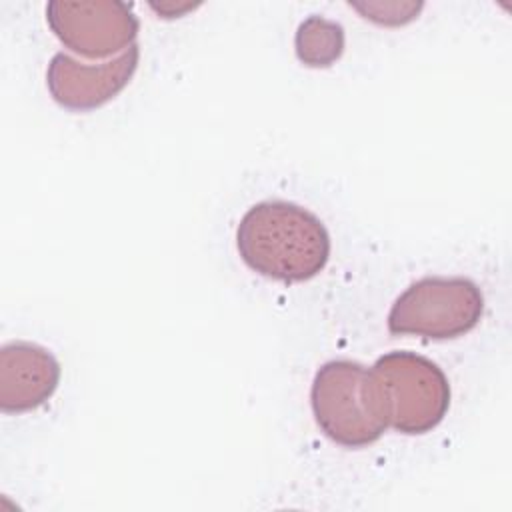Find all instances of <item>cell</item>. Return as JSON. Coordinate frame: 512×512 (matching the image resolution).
<instances>
[{
	"instance_id": "cell-1",
	"label": "cell",
	"mask_w": 512,
	"mask_h": 512,
	"mask_svg": "<svg viewBox=\"0 0 512 512\" xmlns=\"http://www.w3.org/2000/svg\"><path fill=\"white\" fill-rule=\"evenodd\" d=\"M242 262L256 274L278 282H306L330 258V234L308 208L286 200L250 206L236 228Z\"/></svg>"
},
{
	"instance_id": "cell-2",
	"label": "cell",
	"mask_w": 512,
	"mask_h": 512,
	"mask_svg": "<svg viewBox=\"0 0 512 512\" xmlns=\"http://www.w3.org/2000/svg\"><path fill=\"white\" fill-rule=\"evenodd\" d=\"M372 398L386 426L400 434L432 432L450 408V384L442 368L410 350L382 354L368 370Z\"/></svg>"
},
{
	"instance_id": "cell-3",
	"label": "cell",
	"mask_w": 512,
	"mask_h": 512,
	"mask_svg": "<svg viewBox=\"0 0 512 512\" xmlns=\"http://www.w3.org/2000/svg\"><path fill=\"white\" fill-rule=\"evenodd\" d=\"M484 314V294L464 276H424L412 282L388 312L394 336L452 340L474 330Z\"/></svg>"
},
{
	"instance_id": "cell-4",
	"label": "cell",
	"mask_w": 512,
	"mask_h": 512,
	"mask_svg": "<svg viewBox=\"0 0 512 512\" xmlns=\"http://www.w3.org/2000/svg\"><path fill=\"white\" fill-rule=\"evenodd\" d=\"M312 414L326 438L344 448L374 444L388 428L372 398L368 368L354 360H328L312 380Z\"/></svg>"
},
{
	"instance_id": "cell-5",
	"label": "cell",
	"mask_w": 512,
	"mask_h": 512,
	"mask_svg": "<svg viewBox=\"0 0 512 512\" xmlns=\"http://www.w3.org/2000/svg\"><path fill=\"white\" fill-rule=\"evenodd\" d=\"M46 22L54 36L84 58H110L136 44L140 22L122 0H50Z\"/></svg>"
},
{
	"instance_id": "cell-6",
	"label": "cell",
	"mask_w": 512,
	"mask_h": 512,
	"mask_svg": "<svg viewBox=\"0 0 512 512\" xmlns=\"http://www.w3.org/2000/svg\"><path fill=\"white\" fill-rule=\"evenodd\" d=\"M138 62V44L102 64H82L66 52H56L46 70V86L62 108L90 112L114 100L130 84Z\"/></svg>"
},
{
	"instance_id": "cell-7",
	"label": "cell",
	"mask_w": 512,
	"mask_h": 512,
	"mask_svg": "<svg viewBox=\"0 0 512 512\" xmlns=\"http://www.w3.org/2000/svg\"><path fill=\"white\" fill-rule=\"evenodd\" d=\"M60 384L56 356L26 340L8 342L0 348V410L22 414L42 406Z\"/></svg>"
},
{
	"instance_id": "cell-8",
	"label": "cell",
	"mask_w": 512,
	"mask_h": 512,
	"mask_svg": "<svg viewBox=\"0 0 512 512\" xmlns=\"http://www.w3.org/2000/svg\"><path fill=\"white\" fill-rule=\"evenodd\" d=\"M344 28L340 22L310 14L304 18L294 34L296 58L308 68H328L344 52Z\"/></svg>"
},
{
	"instance_id": "cell-9",
	"label": "cell",
	"mask_w": 512,
	"mask_h": 512,
	"mask_svg": "<svg viewBox=\"0 0 512 512\" xmlns=\"http://www.w3.org/2000/svg\"><path fill=\"white\" fill-rule=\"evenodd\" d=\"M350 6L362 14V18L380 26H404L418 18L424 8L422 2L412 0H370V2H350Z\"/></svg>"
},
{
	"instance_id": "cell-10",
	"label": "cell",
	"mask_w": 512,
	"mask_h": 512,
	"mask_svg": "<svg viewBox=\"0 0 512 512\" xmlns=\"http://www.w3.org/2000/svg\"><path fill=\"white\" fill-rule=\"evenodd\" d=\"M152 10H156L160 14V18H180L182 14H186L188 10H194L196 4H190V2H172V0H166V2H160V4H150Z\"/></svg>"
}]
</instances>
